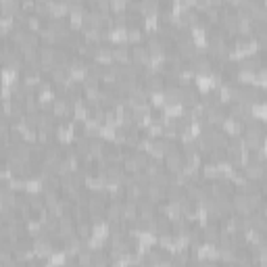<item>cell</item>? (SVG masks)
Returning a JSON list of instances; mask_svg holds the SVG:
<instances>
[{"label":"cell","mask_w":267,"mask_h":267,"mask_svg":"<svg viewBox=\"0 0 267 267\" xmlns=\"http://www.w3.org/2000/svg\"><path fill=\"white\" fill-rule=\"evenodd\" d=\"M111 259H109V253L98 249V251H92V265H109Z\"/></svg>","instance_id":"7"},{"label":"cell","mask_w":267,"mask_h":267,"mask_svg":"<svg viewBox=\"0 0 267 267\" xmlns=\"http://www.w3.org/2000/svg\"><path fill=\"white\" fill-rule=\"evenodd\" d=\"M111 52H113V61H117V65L129 63V46H127L125 42H121V44L113 46V48H111Z\"/></svg>","instance_id":"5"},{"label":"cell","mask_w":267,"mask_h":267,"mask_svg":"<svg viewBox=\"0 0 267 267\" xmlns=\"http://www.w3.org/2000/svg\"><path fill=\"white\" fill-rule=\"evenodd\" d=\"M19 3H23V0H19Z\"/></svg>","instance_id":"12"},{"label":"cell","mask_w":267,"mask_h":267,"mask_svg":"<svg viewBox=\"0 0 267 267\" xmlns=\"http://www.w3.org/2000/svg\"><path fill=\"white\" fill-rule=\"evenodd\" d=\"M125 3H129V0H125Z\"/></svg>","instance_id":"13"},{"label":"cell","mask_w":267,"mask_h":267,"mask_svg":"<svg viewBox=\"0 0 267 267\" xmlns=\"http://www.w3.org/2000/svg\"><path fill=\"white\" fill-rule=\"evenodd\" d=\"M42 27H44V21H42L38 15H33V13H31V15H27V21H25V29H27V31L38 33Z\"/></svg>","instance_id":"6"},{"label":"cell","mask_w":267,"mask_h":267,"mask_svg":"<svg viewBox=\"0 0 267 267\" xmlns=\"http://www.w3.org/2000/svg\"><path fill=\"white\" fill-rule=\"evenodd\" d=\"M129 61L136 63V65L146 67V65L150 63V54H148L146 46H142V44H134V46L129 48Z\"/></svg>","instance_id":"3"},{"label":"cell","mask_w":267,"mask_h":267,"mask_svg":"<svg viewBox=\"0 0 267 267\" xmlns=\"http://www.w3.org/2000/svg\"><path fill=\"white\" fill-rule=\"evenodd\" d=\"M109 11H111L113 15L125 13V11H127V3H125V0H109Z\"/></svg>","instance_id":"9"},{"label":"cell","mask_w":267,"mask_h":267,"mask_svg":"<svg viewBox=\"0 0 267 267\" xmlns=\"http://www.w3.org/2000/svg\"><path fill=\"white\" fill-rule=\"evenodd\" d=\"M36 3H48V0H36Z\"/></svg>","instance_id":"11"},{"label":"cell","mask_w":267,"mask_h":267,"mask_svg":"<svg viewBox=\"0 0 267 267\" xmlns=\"http://www.w3.org/2000/svg\"><path fill=\"white\" fill-rule=\"evenodd\" d=\"M221 127H223L227 138H238V136H242V131H244V123L242 121L230 119V117H225V121L221 123Z\"/></svg>","instance_id":"4"},{"label":"cell","mask_w":267,"mask_h":267,"mask_svg":"<svg viewBox=\"0 0 267 267\" xmlns=\"http://www.w3.org/2000/svg\"><path fill=\"white\" fill-rule=\"evenodd\" d=\"M142 29H125V42L129 44H140L142 42Z\"/></svg>","instance_id":"8"},{"label":"cell","mask_w":267,"mask_h":267,"mask_svg":"<svg viewBox=\"0 0 267 267\" xmlns=\"http://www.w3.org/2000/svg\"><path fill=\"white\" fill-rule=\"evenodd\" d=\"M21 11L27 13V15H31L33 11H36V0H23V3H21Z\"/></svg>","instance_id":"10"},{"label":"cell","mask_w":267,"mask_h":267,"mask_svg":"<svg viewBox=\"0 0 267 267\" xmlns=\"http://www.w3.org/2000/svg\"><path fill=\"white\" fill-rule=\"evenodd\" d=\"M242 174L249 182H263V176H265L263 163H244Z\"/></svg>","instance_id":"2"},{"label":"cell","mask_w":267,"mask_h":267,"mask_svg":"<svg viewBox=\"0 0 267 267\" xmlns=\"http://www.w3.org/2000/svg\"><path fill=\"white\" fill-rule=\"evenodd\" d=\"M198 98H200V94H198L196 88H192L190 84L182 86V92H180V105H182V109H194L198 105Z\"/></svg>","instance_id":"1"}]
</instances>
